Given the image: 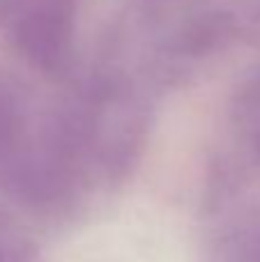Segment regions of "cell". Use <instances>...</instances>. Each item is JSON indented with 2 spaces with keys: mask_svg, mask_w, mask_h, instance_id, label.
Instances as JSON below:
<instances>
[{
  "mask_svg": "<svg viewBox=\"0 0 260 262\" xmlns=\"http://www.w3.org/2000/svg\"><path fill=\"white\" fill-rule=\"evenodd\" d=\"M26 99L18 85L0 74V159L21 145L26 131Z\"/></svg>",
  "mask_w": 260,
  "mask_h": 262,
  "instance_id": "277c9868",
  "label": "cell"
},
{
  "mask_svg": "<svg viewBox=\"0 0 260 262\" xmlns=\"http://www.w3.org/2000/svg\"><path fill=\"white\" fill-rule=\"evenodd\" d=\"M0 262H37V249L23 237L0 235Z\"/></svg>",
  "mask_w": 260,
  "mask_h": 262,
  "instance_id": "8992f818",
  "label": "cell"
},
{
  "mask_svg": "<svg viewBox=\"0 0 260 262\" xmlns=\"http://www.w3.org/2000/svg\"><path fill=\"white\" fill-rule=\"evenodd\" d=\"M240 39L260 49V3L240 14Z\"/></svg>",
  "mask_w": 260,
  "mask_h": 262,
  "instance_id": "52a82bcc",
  "label": "cell"
},
{
  "mask_svg": "<svg viewBox=\"0 0 260 262\" xmlns=\"http://www.w3.org/2000/svg\"><path fill=\"white\" fill-rule=\"evenodd\" d=\"M235 262H260V230L240 242L235 251Z\"/></svg>",
  "mask_w": 260,
  "mask_h": 262,
  "instance_id": "ba28073f",
  "label": "cell"
},
{
  "mask_svg": "<svg viewBox=\"0 0 260 262\" xmlns=\"http://www.w3.org/2000/svg\"><path fill=\"white\" fill-rule=\"evenodd\" d=\"M233 113L244 122H260V69L240 85L233 99Z\"/></svg>",
  "mask_w": 260,
  "mask_h": 262,
  "instance_id": "5b68a950",
  "label": "cell"
},
{
  "mask_svg": "<svg viewBox=\"0 0 260 262\" xmlns=\"http://www.w3.org/2000/svg\"><path fill=\"white\" fill-rule=\"evenodd\" d=\"M78 0H0V28L30 67L60 74L72 60Z\"/></svg>",
  "mask_w": 260,
  "mask_h": 262,
  "instance_id": "6da1fadb",
  "label": "cell"
},
{
  "mask_svg": "<svg viewBox=\"0 0 260 262\" xmlns=\"http://www.w3.org/2000/svg\"><path fill=\"white\" fill-rule=\"evenodd\" d=\"M78 168L44 145L21 147L0 159V191L37 214H58L76 195Z\"/></svg>",
  "mask_w": 260,
  "mask_h": 262,
  "instance_id": "7a4b0ae2",
  "label": "cell"
},
{
  "mask_svg": "<svg viewBox=\"0 0 260 262\" xmlns=\"http://www.w3.org/2000/svg\"><path fill=\"white\" fill-rule=\"evenodd\" d=\"M240 39V14L230 9H207L184 21L166 41L173 60H203L221 53Z\"/></svg>",
  "mask_w": 260,
  "mask_h": 262,
  "instance_id": "3957f363",
  "label": "cell"
}]
</instances>
